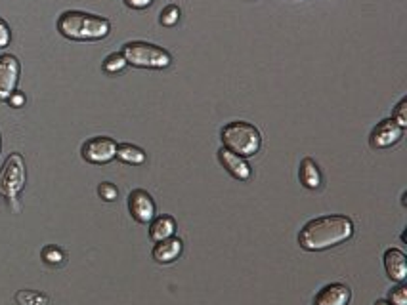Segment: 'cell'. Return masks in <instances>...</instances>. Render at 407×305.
<instances>
[{"label":"cell","mask_w":407,"mask_h":305,"mask_svg":"<svg viewBox=\"0 0 407 305\" xmlns=\"http://www.w3.org/2000/svg\"><path fill=\"white\" fill-rule=\"evenodd\" d=\"M354 235V223L348 216L331 214L312 220L300 229L298 244L308 252H322L338 246Z\"/></svg>","instance_id":"obj_1"},{"label":"cell","mask_w":407,"mask_h":305,"mask_svg":"<svg viewBox=\"0 0 407 305\" xmlns=\"http://www.w3.org/2000/svg\"><path fill=\"white\" fill-rule=\"evenodd\" d=\"M58 31L69 40L77 42H92L110 37L111 23L110 19L102 16L86 12H64L58 19Z\"/></svg>","instance_id":"obj_2"},{"label":"cell","mask_w":407,"mask_h":305,"mask_svg":"<svg viewBox=\"0 0 407 305\" xmlns=\"http://www.w3.org/2000/svg\"><path fill=\"white\" fill-rule=\"evenodd\" d=\"M222 143L228 151L235 152L240 157H252L260 151L262 136L260 130L251 122L235 121L222 128Z\"/></svg>","instance_id":"obj_3"},{"label":"cell","mask_w":407,"mask_h":305,"mask_svg":"<svg viewBox=\"0 0 407 305\" xmlns=\"http://www.w3.org/2000/svg\"><path fill=\"white\" fill-rule=\"evenodd\" d=\"M126 64L140 69H167L172 64V56L165 48L149 42H129L121 52Z\"/></svg>","instance_id":"obj_4"},{"label":"cell","mask_w":407,"mask_h":305,"mask_svg":"<svg viewBox=\"0 0 407 305\" xmlns=\"http://www.w3.org/2000/svg\"><path fill=\"white\" fill-rule=\"evenodd\" d=\"M25 185V160L20 152H12L0 168V195L13 203Z\"/></svg>","instance_id":"obj_5"},{"label":"cell","mask_w":407,"mask_h":305,"mask_svg":"<svg viewBox=\"0 0 407 305\" xmlns=\"http://www.w3.org/2000/svg\"><path fill=\"white\" fill-rule=\"evenodd\" d=\"M81 152H83V159L90 165H107L117 159V141L107 136H96L84 141Z\"/></svg>","instance_id":"obj_6"},{"label":"cell","mask_w":407,"mask_h":305,"mask_svg":"<svg viewBox=\"0 0 407 305\" xmlns=\"http://www.w3.org/2000/svg\"><path fill=\"white\" fill-rule=\"evenodd\" d=\"M21 65L12 54L0 56V102H8V97L16 92L20 83Z\"/></svg>","instance_id":"obj_7"},{"label":"cell","mask_w":407,"mask_h":305,"mask_svg":"<svg viewBox=\"0 0 407 305\" xmlns=\"http://www.w3.org/2000/svg\"><path fill=\"white\" fill-rule=\"evenodd\" d=\"M403 138V128L396 124L392 119H384L373 128V132L369 136V145L373 149H388L396 145Z\"/></svg>","instance_id":"obj_8"},{"label":"cell","mask_w":407,"mask_h":305,"mask_svg":"<svg viewBox=\"0 0 407 305\" xmlns=\"http://www.w3.org/2000/svg\"><path fill=\"white\" fill-rule=\"evenodd\" d=\"M129 210L136 222L151 223L155 217V203L148 191L134 189L129 195Z\"/></svg>","instance_id":"obj_9"},{"label":"cell","mask_w":407,"mask_h":305,"mask_svg":"<svg viewBox=\"0 0 407 305\" xmlns=\"http://www.w3.org/2000/svg\"><path fill=\"white\" fill-rule=\"evenodd\" d=\"M350 298H352V292H350L348 286L333 282V285L324 286L316 294L314 305H348Z\"/></svg>","instance_id":"obj_10"},{"label":"cell","mask_w":407,"mask_h":305,"mask_svg":"<svg viewBox=\"0 0 407 305\" xmlns=\"http://www.w3.org/2000/svg\"><path fill=\"white\" fill-rule=\"evenodd\" d=\"M218 160L220 165L224 166L235 179L247 181V179L251 178V166H249V162L243 157H240V155L228 151L226 147H222L218 151Z\"/></svg>","instance_id":"obj_11"},{"label":"cell","mask_w":407,"mask_h":305,"mask_svg":"<svg viewBox=\"0 0 407 305\" xmlns=\"http://www.w3.org/2000/svg\"><path fill=\"white\" fill-rule=\"evenodd\" d=\"M384 269L388 277L396 282H403L407 279V258L398 248H388L384 252Z\"/></svg>","instance_id":"obj_12"},{"label":"cell","mask_w":407,"mask_h":305,"mask_svg":"<svg viewBox=\"0 0 407 305\" xmlns=\"http://www.w3.org/2000/svg\"><path fill=\"white\" fill-rule=\"evenodd\" d=\"M182 250H184V242L178 239V237H170L167 241L157 242L155 246H153V260L157 263H170V261L178 260V256L182 254Z\"/></svg>","instance_id":"obj_13"},{"label":"cell","mask_w":407,"mask_h":305,"mask_svg":"<svg viewBox=\"0 0 407 305\" xmlns=\"http://www.w3.org/2000/svg\"><path fill=\"white\" fill-rule=\"evenodd\" d=\"M176 222L172 216H159L151 220V227H149V237L153 242L167 241L170 237H175Z\"/></svg>","instance_id":"obj_14"},{"label":"cell","mask_w":407,"mask_h":305,"mask_svg":"<svg viewBox=\"0 0 407 305\" xmlns=\"http://www.w3.org/2000/svg\"><path fill=\"white\" fill-rule=\"evenodd\" d=\"M300 181L306 189H317L322 185V172L317 168L316 160L304 159L300 162Z\"/></svg>","instance_id":"obj_15"},{"label":"cell","mask_w":407,"mask_h":305,"mask_svg":"<svg viewBox=\"0 0 407 305\" xmlns=\"http://www.w3.org/2000/svg\"><path fill=\"white\" fill-rule=\"evenodd\" d=\"M117 159L124 165L140 166L146 162V151L132 143H121V145H117Z\"/></svg>","instance_id":"obj_16"},{"label":"cell","mask_w":407,"mask_h":305,"mask_svg":"<svg viewBox=\"0 0 407 305\" xmlns=\"http://www.w3.org/2000/svg\"><path fill=\"white\" fill-rule=\"evenodd\" d=\"M16 301L20 305H48V298L45 294L35 290H20L16 294Z\"/></svg>","instance_id":"obj_17"},{"label":"cell","mask_w":407,"mask_h":305,"mask_svg":"<svg viewBox=\"0 0 407 305\" xmlns=\"http://www.w3.org/2000/svg\"><path fill=\"white\" fill-rule=\"evenodd\" d=\"M126 59L121 52H115V54H111V56L105 57L104 61V71L105 73H110V75H117V73H121V71L126 67Z\"/></svg>","instance_id":"obj_18"},{"label":"cell","mask_w":407,"mask_h":305,"mask_svg":"<svg viewBox=\"0 0 407 305\" xmlns=\"http://www.w3.org/2000/svg\"><path fill=\"white\" fill-rule=\"evenodd\" d=\"M180 21V8L170 4L161 12V25L165 27H175Z\"/></svg>","instance_id":"obj_19"},{"label":"cell","mask_w":407,"mask_h":305,"mask_svg":"<svg viewBox=\"0 0 407 305\" xmlns=\"http://www.w3.org/2000/svg\"><path fill=\"white\" fill-rule=\"evenodd\" d=\"M42 260L50 265H59V263H64L65 256L58 246H46L42 248Z\"/></svg>","instance_id":"obj_20"},{"label":"cell","mask_w":407,"mask_h":305,"mask_svg":"<svg viewBox=\"0 0 407 305\" xmlns=\"http://www.w3.org/2000/svg\"><path fill=\"white\" fill-rule=\"evenodd\" d=\"M392 121H394L396 124H400L401 128L407 126V97H403L394 107V111H392Z\"/></svg>","instance_id":"obj_21"},{"label":"cell","mask_w":407,"mask_h":305,"mask_svg":"<svg viewBox=\"0 0 407 305\" xmlns=\"http://www.w3.org/2000/svg\"><path fill=\"white\" fill-rule=\"evenodd\" d=\"M98 193H100V197L107 201V203H113L119 197V189H117V185L110 184V181H104V184H100L98 187Z\"/></svg>","instance_id":"obj_22"},{"label":"cell","mask_w":407,"mask_h":305,"mask_svg":"<svg viewBox=\"0 0 407 305\" xmlns=\"http://www.w3.org/2000/svg\"><path fill=\"white\" fill-rule=\"evenodd\" d=\"M388 299L392 305H407V288L403 285L396 286L392 292L388 294Z\"/></svg>","instance_id":"obj_23"},{"label":"cell","mask_w":407,"mask_h":305,"mask_svg":"<svg viewBox=\"0 0 407 305\" xmlns=\"http://www.w3.org/2000/svg\"><path fill=\"white\" fill-rule=\"evenodd\" d=\"M10 40H12V31L4 19L0 18V48H6L10 46Z\"/></svg>","instance_id":"obj_24"},{"label":"cell","mask_w":407,"mask_h":305,"mask_svg":"<svg viewBox=\"0 0 407 305\" xmlns=\"http://www.w3.org/2000/svg\"><path fill=\"white\" fill-rule=\"evenodd\" d=\"M155 0H124V4L132 10H146L153 4Z\"/></svg>","instance_id":"obj_25"},{"label":"cell","mask_w":407,"mask_h":305,"mask_svg":"<svg viewBox=\"0 0 407 305\" xmlns=\"http://www.w3.org/2000/svg\"><path fill=\"white\" fill-rule=\"evenodd\" d=\"M8 103L12 105V107H16V109H20V107H23L25 105V94H21V92H13L10 97H8Z\"/></svg>","instance_id":"obj_26"},{"label":"cell","mask_w":407,"mask_h":305,"mask_svg":"<svg viewBox=\"0 0 407 305\" xmlns=\"http://www.w3.org/2000/svg\"><path fill=\"white\" fill-rule=\"evenodd\" d=\"M375 305H390V304H388V301H384V299H379Z\"/></svg>","instance_id":"obj_27"},{"label":"cell","mask_w":407,"mask_h":305,"mask_svg":"<svg viewBox=\"0 0 407 305\" xmlns=\"http://www.w3.org/2000/svg\"><path fill=\"white\" fill-rule=\"evenodd\" d=\"M0 145H2V140H0Z\"/></svg>","instance_id":"obj_28"}]
</instances>
